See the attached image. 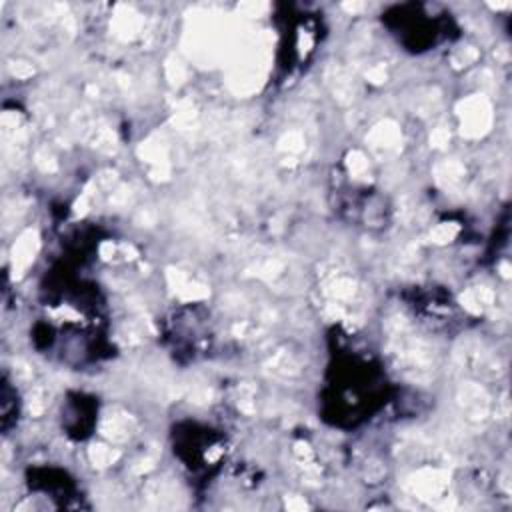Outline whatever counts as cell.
Masks as SVG:
<instances>
[{
  "label": "cell",
  "mask_w": 512,
  "mask_h": 512,
  "mask_svg": "<svg viewBox=\"0 0 512 512\" xmlns=\"http://www.w3.org/2000/svg\"><path fill=\"white\" fill-rule=\"evenodd\" d=\"M384 372L370 356L356 352H338L330 366V378L324 394V414L338 426L362 422L384 402Z\"/></svg>",
  "instance_id": "6da1fadb"
},
{
  "label": "cell",
  "mask_w": 512,
  "mask_h": 512,
  "mask_svg": "<svg viewBox=\"0 0 512 512\" xmlns=\"http://www.w3.org/2000/svg\"><path fill=\"white\" fill-rule=\"evenodd\" d=\"M388 26L398 34V38L412 50H426L438 44L446 32L448 22L442 16H430L422 6L408 4L398 6L394 14L386 16Z\"/></svg>",
  "instance_id": "7a4b0ae2"
}]
</instances>
